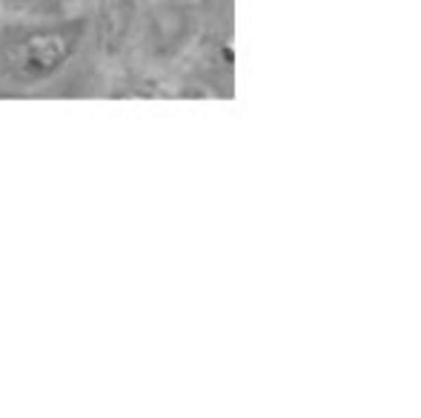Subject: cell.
Wrapping results in <instances>:
<instances>
[{
  "label": "cell",
  "instance_id": "obj_1",
  "mask_svg": "<svg viewBox=\"0 0 421 418\" xmlns=\"http://www.w3.org/2000/svg\"><path fill=\"white\" fill-rule=\"evenodd\" d=\"M72 52V34L66 32H34L12 49V69L23 80H37L55 72Z\"/></svg>",
  "mask_w": 421,
  "mask_h": 418
}]
</instances>
